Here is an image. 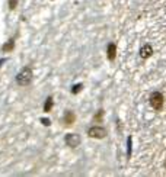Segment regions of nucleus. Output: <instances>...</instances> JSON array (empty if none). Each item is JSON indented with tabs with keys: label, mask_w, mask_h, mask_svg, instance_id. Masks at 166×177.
I'll list each match as a JSON object with an SVG mask.
<instances>
[{
	"label": "nucleus",
	"mask_w": 166,
	"mask_h": 177,
	"mask_svg": "<svg viewBox=\"0 0 166 177\" xmlns=\"http://www.w3.org/2000/svg\"><path fill=\"white\" fill-rule=\"evenodd\" d=\"M32 77H34L32 68H31V67H25V68H22V70L18 73L16 81H18L19 86H28V84H31Z\"/></svg>",
	"instance_id": "f257e3e1"
},
{
	"label": "nucleus",
	"mask_w": 166,
	"mask_h": 177,
	"mask_svg": "<svg viewBox=\"0 0 166 177\" xmlns=\"http://www.w3.org/2000/svg\"><path fill=\"white\" fill-rule=\"evenodd\" d=\"M163 103H165V97H163L162 93H159V92L152 93V96H150V105H152V107L154 111H162Z\"/></svg>",
	"instance_id": "f03ea898"
},
{
	"label": "nucleus",
	"mask_w": 166,
	"mask_h": 177,
	"mask_svg": "<svg viewBox=\"0 0 166 177\" xmlns=\"http://www.w3.org/2000/svg\"><path fill=\"white\" fill-rule=\"evenodd\" d=\"M87 135L90 138H96V139H102V138L106 137V129L104 126H98V125H95L92 128H89V131H87Z\"/></svg>",
	"instance_id": "7ed1b4c3"
},
{
	"label": "nucleus",
	"mask_w": 166,
	"mask_h": 177,
	"mask_svg": "<svg viewBox=\"0 0 166 177\" xmlns=\"http://www.w3.org/2000/svg\"><path fill=\"white\" fill-rule=\"evenodd\" d=\"M64 142H66L69 147L76 148V147H79V145H80V142H82V138H80L79 134H67L66 138H64Z\"/></svg>",
	"instance_id": "20e7f679"
},
{
	"label": "nucleus",
	"mask_w": 166,
	"mask_h": 177,
	"mask_svg": "<svg viewBox=\"0 0 166 177\" xmlns=\"http://www.w3.org/2000/svg\"><path fill=\"white\" fill-rule=\"evenodd\" d=\"M153 54V48L149 44L147 45H144V46H141V49H140V55H141V58H149L150 55Z\"/></svg>",
	"instance_id": "39448f33"
},
{
	"label": "nucleus",
	"mask_w": 166,
	"mask_h": 177,
	"mask_svg": "<svg viewBox=\"0 0 166 177\" xmlns=\"http://www.w3.org/2000/svg\"><path fill=\"white\" fill-rule=\"evenodd\" d=\"M115 57H117V45H115L114 42H111V44L108 45V60H109V61H114Z\"/></svg>",
	"instance_id": "423d86ee"
},
{
	"label": "nucleus",
	"mask_w": 166,
	"mask_h": 177,
	"mask_svg": "<svg viewBox=\"0 0 166 177\" xmlns=\"http://www.w3.org/2000/svg\"><path fill=\"white\" fill-rule=\"evenodd\" d=\"M64 125L67 126H70V125L74 124V121H76V115H74L73 112H66V115H64Z\"/></svg>",
	"instance_id": "0eeeda50"
},
{
	"label": "nucleus",
	"mask_w": 166,
	"mask_h": 177,
	"mask_svg": "<svg viewBox=\"0 0 166 177\" xmlns=\"http://www.w3.org/2000/svg\"><path fill=\"white\" fill-rule=\"evenodd\" d=\"M53 106H54V100H53V97L50 96V97H47L45 103H44V112H45V113H48V112H51V109H53Z\"/></svg>",
	"instance_id": "6e6552de"
},
{
	"label": "nucleus",
	"mask_w": 166,
	"mask_h": 177,
	"mask_svg": "<svg viewBox=\"0 0 166 177\" xmlns=\"http://www.w3.org/2000/svg\"><path fill=\"white\" fill-rule=\"evenodd\" d=\"M13 48H15V41L13 39H9L6 44L3 45V48H2V49H3L5 53H10V51H13Z\"/></svg>",
	"instance_id": "1a4fd4ad"
},
{
	"label": "nucleus",
	"mask_w": 166,
	"mask_h": 177,
	"mask_svg": "<svg viewBox=\"0 0 166 177\" xmlns=\"http://www.w3.org/2000/svg\"><path fill=\"white\" fill-rule=\"evenodd\" d=\"M82 87H83V84H76L73 87V90H72V93H73V94H77V93L80 92V90H82Z\"/></svg>",
	"instance_id": "9d476101"
},
{
	"label": "nucleus",
	"mask_w": 166,
	"mask_h": 177,
	"mask_svg": "<svg viewBox=\"0 0 166 177\" xmlns=\"http://www.w3.org/2000/svg\"><path fill=\"white\" fill-rule=\"evenodd\" d=\"M9 7L13 10V9H16L18 7V0H9Z\"/></svg>",
	"instance_id": "9b49d317"
},
{
	"label": "nucleus",
	"mask_w": 166,
	"mask_h": 177,
	"mask_svg": "<svg viewBox=\"0 0 166 177\" xmlns=\"http://www.w3.org/2000/svg\"><path fill=\"white\" fill-rule=\"evenodd\" d=\"M102 115H104V111H99V112H98V115L95 116V121H96V122H99L101 118H102Z\"/></svg>",
	"instance_id": "f8f14e48"
},
{
	"label": "nucleus",
	"mask_w": 166,
	"mask_h": 177,
	"mask_svg": "<svg viewBox=\"0 0 166 177\" xmlns=\"http://www.w3.org/2000/svg\"><path fill=\"white\" fill-rule=\"evenodd\" d=\"M41 122H42V124L45 125V126H50V125H51V121H50V119H45V118H42V119H41Z\"/></svg>",
	"instance_id": "ddd939ff"
},
{
	"label": "nucleus",
	"mask_w": 166,
	"mask_h": 177,
	"mask_svg": "<svg viewBox=\"0 0 166 177\" xmlns=\"http://www.w3.org/2000/svg\"><path fill=\"white\" fill-rule=\"evenodd\" d=\"M165 168H166V161H165Z\"/></svg>",
	"instance_id": "4468645a"
}]
</instances>
